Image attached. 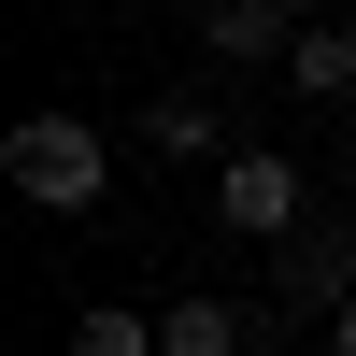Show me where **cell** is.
<instances>
[{
  "mask_svg": "<svg viewBox=\"0 0 356 356\" xmlns=\"http://www.w3.org/2000/svg\"><path fill=\"white\" fill-rule=\"evenodd\" d=\"M0 186H15L29 214H100V200H114V143H100V114H72V100L15 114V129H0Z\"/></svg>",
  "mask_w": 356,
  "mask_h": 356,
  "instance_id": "6da1fadb",
  "label": "cell"
},
{
  "mask_svg": "<svg viewBox=\"0 0 356 356\" xmlns=\"http://www.w3.org/2000/svg\"><path fill=\"white\" fill-rule=\"evenodd\" d=\"M214 228H243V243H271V257H285V243L314 228V214H300V157H271V143H243V157L214 171Z\"/></svg>",
  "mask_w": 356,
  "mask_h": 356,
  "instance_id": "7a4b0ae2",
  "label": "cell"
},
{
  "mask_svg": "<svg viewBox=\"0 0 356 356\" xmlns=\"http://www.w3.org/2000/svg\"><path fill=\"white\" fill-rule=\"evenodd\" d=\"M271 300H285V314H314V328H342V314H356V228L314 214L300 243L271 257Z\"/></svg>",
  "mask_w": 356,
  "mask_h": 356,
  "instance_id": "3957f363",
  "label": "cell"
},
{
  "mask_svg": "<svg viewBox=\"0 0 356 356\" xmlns=\"http://www.w3.org/2000/svg\"><path fill=\"white\" fill-rule=\"evenodd\" d=\"M143 157H171V171H228V157H243V143H228V100H214V86L143 100Z\"/></svg>",
  "mask_w": 356,
  "mask_h": 356,
  "instance_id": "277c9868",
  "label": "cell"
},
{
  "mask_svg": "<svg viewBox=\"0 0 356 356\" xmlns=\"http://www.w3.org/2000/svg\"><path fill=\"white\" fill-rule=\"evenodd\" d=\"M300 29L314 15H285V0H200V57H214V72H257V57H300Z\"/></svg>",
  "mask_w": 356,
  "mask_h": 356,
  "instance_id": "5b68a950",
  "label": "cell"
},
{
  "mask_svg": "<svg viewBox=\"0 0 356 356\" xmlns=\"http://www.w3.org/2000/svg\"><path fill=\"white\" fill-rule=\"evenodd\" d=\"M157 356H257V314L214 300V285H186V300L157 314Z\"/></svg>",
  "mask_w": 356,
  "mask_h": 356,
  "instance_id": "8992f818",
  "label": "cell"
},
{
  "mask_svg": "<svg viewBox=\"0 0 356 356\" xmlns=\"http://www.w3.org/2000/svg\"><path fill=\"white\" fill-rule=\"evenodd\" d=\"M285 86H300V100H356V29L314 15V29H300V57H285Z\"/></svg>",
  "mask_w": 356,
  "mask_h": 356,
  "instance_id": "52a82bcc",
  "label": "cell"
},
{
  "mask_svg": "<svg viewBox=\"0 0 356 356\" xmlns=\"http://www.w3.org/2000/svg\"><path fill=\"white\" fill-rule=\"evenodd\" d=\"M72 356H157V314H129V300H86Z\"/></svg>",
  "mask_w": 356,
  "mask_h": 356,
  "instance_id": "ba28073f",
  "label": "cell"
},
{
  "mask_svg": "<svg viewBox=\"0 0 356 356\" xmlns=\"http://www.w3.org/2000/svg\"><path fill=\"white\" fill-rule=\"evenodd\" d=\"M314 356H356V314H342V328H314Z\"/></svg>",
  "mask_w": 356,
  "mask_h": 356,
  "instance_id": "9c48e42d",
  "label": "cell"
}]
</instances>
